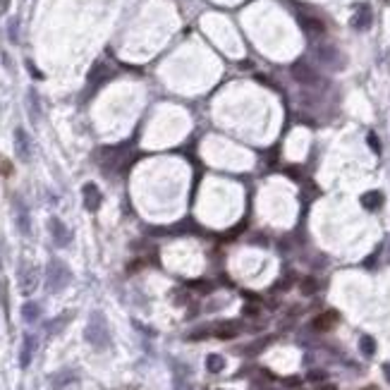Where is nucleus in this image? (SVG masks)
<instances>
[{
  "instance_id": "30",
  "label": "nucleus",
  "mask_w": 390,
  "mask_h": 390,
  "mask_svg": "<svg viewBox=\"0 0 390 390\" xmlns=\"http://www.w3.org/2000/svg\"><path fill=\"white\" fill-rule=\"evenodd\" d=\"M0 165H3V168H0V170H3V175L12 173V168H10V163H7V160H0Z\"/></svg>"
},
{
  "instance_id": "14",
  "label": "nucleus",
  "mask_w": 390,
  "mask_h": 390,
  "mask_svg": "<svg viewBox=\"0 0 390 390\" xmlns=\"http://www.w3.org/2000/svg\"><path fill=\"white\" fill-rule=\"evenodd\" d=\"M14 218H17V228H20L22 235H29L31 232V225H29V213L24 209V203L14 196Z\"/></svg>"
},
{
  "instance_id": "24",
  "label": "nucleus",
  "mask_w": 390,
  "mask_h": 390,
  "mask_svg": "<svg viewBox=\"0 0 390 390\" xmlns=\"http://www.w3.org/2000/svg\"><path fill=\"white\" fill-rule=\"evenodd\" d=\"M27 98H29V115H31V120L36 122V120H39V96H36V91L31 89Z\"/></svg>"
},
{
  "instance_id": "29",
  "label": "nucleus",
  "mask_w": 390,
  "mask_h": 390,
  "mask_svg": "<svg viewBox=\"0 0 390 390\" xmlns=\"http://www.w3.org/2000/svg\"><path fill=\"white\" fill-rule=\"evenodd\" d=\"M10 41H17V20H12L10 22Z\"/></svg>"
},
{
  "instance_id": "20",
  "label": "nucleus",
  "mask_w": 390,
  "mask_h": 390,
  "mask_svg": "<svg viewBox=\"0 0 390 390\" xmlns=\"http://www.w3.org/2000/svg\"><path fill=\"white\" fill-rule=\"evenodd\" d=\"M206 369H209L211 374H220V371L225 369V359L220 355H209V359H206Z\"/></svg>"
},
{
  "instance_id": "3",
  "label": "nucleus",
  "mask_w": 390,
  "mask_h": 390,
  "mask_svg": "<svg viewBox=\"0 0 390 390\" xmlns=\"http://www.w3.org/2000/svg\"><path fill=\"white\" fill-rule=\"evenodd\" d=\"M101 168H103L105 173H120V170H125L127 165V158H129V146L127 144H120V146H105L101 148Z\"/></svg>"
},
{
  "instance_id": "15",
  "label": "nucleus",
  "mask_w": 390,
  "mask_h": 390,
  "mask_svg": "<svg viewBox=\"0 0 390 390\" xmlns=\"http://www.w3.org/2000/svg\"><path fill=\"white\" fill-rule=\"evenodd\" d=\"M362 206L366 211H378L383 206V194L376 192V189H371V192H364L362 194Z\"/></svg>"
},
{
  "instance_id": "5",
  "label": "nucleus",
  "mask_w": 390,
  "mask_h": 390,
  "mask_svg": "<svg viewBox=\"0 0 390 390\" xmlns=\"http://www.w3.org/2000/svg\"><path fill=\"white\" fill-rule=\"evenodd\" d=\"M313 55H316V60H319L321 65H326L330 70H342V67H345V58H342V53L335 48V46H328V43L316 46V48H313Z\"/></svg>"
},
{
  "instance_id": "2",
  "label": "nucleus",
  "mask_w": 390,
  "mask_h": 390,
  "mask_svg": "<svg viewBox=\"0 0 390 390\" xmlns=\"http://www.w3.org/2000/svg\"><path fill=\"white\" fill-rule=\"evenodd\" d=\"M70 283H72V271L67 268V264L60 261V258H50L48 266H46V285H48V292H63Z\"/></svg>"
},
{
  "instance_id": "35",
  "label": "nucleus",
  "mask_w": 390,
  "mask_h": 390,
  "mask_svg": "<svg viewBox=\"0 0 390 390\" xmlns=\"http://www.w3.org/2000/svg\"><path fill=\"white\" fill-rule=\"evenodd\" d=\"M364 390H374V388H364Z\"/></svg>"
},
{
  "instance_id": "34",
  "label": "nucleus",
  "mask_w": 390,
  "mask_h": 390,
  "mask_svg": "<svg viewBox=\"0 0 390 390\" xmlns=\"http://www.w3.org/2000/svg\"><path fill=\"white\" fill-rule=\"evenodd\" d=\"M385 376H388V381H390V364H385Z\"/></svg>"
},
{
  "instance_id": "21",
  "label": "nucleus",
  "mask_w": 390,
  "mask_h": 390,
  "mask_svg": "<svg viewBox=\"0 0 390 390\" xmlns=\"http://www.w3.org/2000/svg\"><path fill=\"white\" fill-rule=\"evenodd\" d=\"M359 349H362L364 357H374L376 355V340L371 335H364L362 340H359Z\"/></svg>"
},
{
  "instance_id": "13",
  "label": "nucleus",
  "mask_w": 390,
  "mask_h": 390,
  "mask_svg": "<svg viewBox=\"0 0 390 390\" xmlns=\"http://www.w3.org/2000/svg\"><path fill=\"white\" fill-rule=\"evenodd\" d=\"M34 352H36V338L34 335H24V340H22V352H20V366L22 369H27L29 364H31Z\"/></svg>"
},
{
  "instance_id": "16",
  "label": "nucleus",
  "mask_w": 390,
  "mask_h": 390,
  "mask_svg": "<svg viewBox=\"0 0 390 390\" xmlns=\"http://www.w3.org/2000/svg\"><path fill=\"white\" fill-rule=\"evenodd\" d=\"M335 321H338V313L328 311V313H321V316H316V319L311 321V326H313V330H330Z\"/></svg>"
},
{
  "instance_id": "32",
  "label": "nucleus",
  "mask_w": 390,
  "mask_h": 390,
  "mask_svg": "<svg viewBox=\"0 0 390 390\" xmlns=\"http://www.w3.org/2000/svg\"><path fill=\"white\" fill-rule=\"evenodd\" d=\"M7 7H10V0H0V14L7 12Z\"/></svg>"
},
{
  "instance_id": "18",
  "label": "nucleus",
  "mask_w": 390,
  "mask_h": 390,
  "mask_svg": "<svg viewBox=\"0 0 390 390\" xmlns=\"http://www.w3.org/2000/svg\"><path fill=\"white\" fill-rule=\"evenodd\" d=\"M75 381V374L72 371H58L55 376H50V388L53 390H63L67 383Z\"/></svg>"
},
{
  "instance_id": "12",
  "label": "nucleus",
  "mask_w": 390,
  "mask_h": 390,
  "mask_svg": "<svg viewBox=\"0 0 390 390\" xmlns=\"http://www.w3.org/2000/svg\"><path fill=\"white\" fill-rule=\"evenodd\" d=\"M371 7L369 5H359L357 7V12L352 14V27L357 29V31H366V29L371 27Z\"/></svg>"
},
{
  "instance_id": "26",
  "label": "nucleus",
  "mask_w": 390,
  "mask_h": 390,
  "mask_svg": "<svg viewBox=\"0 0 390 390\" xmlns=\"http://www.w3.org/2000/svg\"><path fill=\"white\" fill-rule=\"evenodd\" d=\"M369 144H371V151H374V154H381V146H378V139L374 132L369 134Z\"/></svg>"
},
{
  "instance_id": "25",
  "label": "nucleus",
  "mask_w": 390,
  "mask_h": 390,
  "mask_svg": "<svg viewBox=\"0 0 390 390\" xmlns=\"http://www.w3.org/2000/svg\"><path fill=\"white\" fill-rule=\"evenodd\" d=\"M0 302H3V311H5V316H10V300H7V283L5 280L0 283Z\"/></svg>"
},
{
  "instance_id": "27",
  "label": "nucleus",
  "mask_w": 390,
  "mask_h": 390,
  "mask_svg": "<svg viewBox=\"0 0 390 390\" xmlns=\"http://www.w3.org/2000/svg\"><path fill=\"white\" fill-rule=\"evenodd\" d=\"M206 335H209V328H199V330H194L189 338H192V340H201V338H206Z\"/></svg>"
},
{
  "instance_id": "28",
  "label": "nucleus",
  "mask_w": 390,
  "mask_h": 390,
  "mask_svg": "<svg viewBox=\"0 0 390 390\" xmlns=\"http://www.w3.org/2000/svg\"><path fill=\"white\" fill-rule=\"evenodd\" d=\"M307 378L309 381H326V371H311Z\"/></svg>"
},
{
  "instance_id": "11",
  "label": "nucleus",
  "mask_w": 390,
  "mask_h": 390,
  "mask_svg": "<svg viewBox=\"0 0 390 390\" xmlns=\"http://www.w3.org/2000/svg\"><path fill=\"white\" fill-rule=\"evenodd\" d=\"M300 27L304 29L307 36H323L326 34V24L319 20V17H311V14H300Z\"/></svg>"
},
{
  "instance_id": "10",
  "label": "nucleus",
  "mask_w": 390,
  "mask_h": 390,
  "mask_svg": "<svg viewBox=\"0 0 390 390\" xmlns=\"http://www.w3.org/2000/svg\"><path fill=\"white\" fill-rule=\"evenodd\" d=\"M14 154H17L20 160H24V163L31 158V139H29V134L24 132L22 127L14 129Z\"/></svg>"
},
{
  "instance_id": "33",
  "label": "nucleus",
  "mask_w": 390,
  "mask_h": 390,
  "mask_svg": "<svg viewBox=\"0 0 390 390\" xmlns=\"http://www.w3.org/2000/svg\"><path fill=\"white\" fill-rule=\"evenodd\" d=\"M285 385H290V388H294V385H300V378H290Z\"/></svg>"
},
{
  "instance_id": "7",
  "label": "nucleus",
  "mask_w": 390,
  "mask_h": 390,
  "mask_svg": "<svg viewBox=\"0 0 390 390\" xmlns=\"http://www.w3.org/2000/svg\"><path fill=\"white\" fill-rule=\"evenodd\" d=\"M48 232H50V237H53L55 247H67V244L72 242L70 228H67V225H65L60 218H50V220H48Z\"/></svg>"
},
{
  "instance_id": "4",
  "label": "nucleus",
  "mask_w": 390,
  "mask_h": 390,
  "mask_svg": "<svg viewBox=\"0 0 390 390\" xmlns=\"http://www.w3.org/2000/svg\"><path fill=\"white\" fill-rule=\"evenodd\" d=\"M115 75V70H113L110 65L105 63V60H96L94 63V67L89 70V77H86V91L89 94H94V91L98 89V86H103L108 79Z\"/></svg>"
},
{
  "instance_id": "6",
  "label": "nucleus",
  "mask_w": 390,
  "mask_h": 390,
  "mask_svg": "<svg viewBox=\"0 0 390 390\" xmlns=\"http://www.w3.org/2000/svg\"><path fill=\"white\" fill-rule=\"evenodd\" d=\"M290 72H292V79H294V82H300L302 86H316V84L321 82V79H319V72L313 70L309 63H302V60H300V63H294Z\"/></svg>"
},
{
  "instance_id": "1",
  "label": "nucleus",
  "mask_w": 390,
  "mask_h": 390,
  "mask_svg": "<svg viewBox=\"0 0 390 390\" xmlns=\"http://www.w3.org/2000/svg\"><path fill=\"white\" fill-rule=\"evenodd\" d=\"M84 338L94 349H105L110 347V330H108V321L101 311L89 313V323L84 328Z\"/></svg>"
},
{
  "instance_id": "19",
  "label": "nucleus",
  "mask_w": 390,
  "mask_h": 390,
  "mask_svg": "<svg viewBox=\"0 0 390 390\" xmlns=\"http://www.w3.org/2000/svg\"><path fill=\"white\" fill-rule=\"evenodd\" d=\"M39 316H41V307H39L36 302H27V304L22 307V319L27 321V323H34V321H39Z\"/></svg>"
},
{
  "instance_id": "8",
  "label": "nucleus",
  "mask_w": 390,
  "mask_h": 390,
  "mask_svg": "<svg viewBox=\"0 0 390 390\" xmlns=\"http://www.w3.org/2000/svg\"><path fill=\"white\" fill-rule=\"evenodd\" d=\"M82 199H84V209L86 211H98V206L103 203V194H101V189H98V184H94V182H86L82 187Z\"/></svg>"
},
{
  "instance_id": "9",
  "label": "nucleus",
  "mask_w": 390,
  "mask_h": 390,
  "mask_svg": "<svg viewBox=\"0 0 390 390\" xmlns=\"http://www.w3.org/2000/svg\"><path fill=\"white\" fill-rule=\"evenodd\" d=\"M39 285V271L34 266H22L20 268V290L22 294H31Z\"/></svg>"
},
{
  "instance_id": "22",
  "label": "nucleus",
  "mask_w": 390,
  "mask_h": 390,
  "mask_svg": "<svg viewBox=\"0 0 390 390\" xmlns=\"http://www.w3.org/2000/svg\"><path fill=\"white\" fill-rule=\"evenodd\" d=\"M70 319H72V313H63V316H58L55 321H50L48 326H46V330H48L50 335H55L58 330H60V328H63V326H65V323H67V321H70Z\"/></svg>"
},
{
  "instance_id": "23",
  "label": "nucleus",
  "mask_w": 390,
  "mask_h": 390,
  "mask_svg": "<svg viewBox=\"0 0 390 390\" xmlns=\"http://www.w3.org/2000/svg\"><path fill=\"white\" fill-rule=\"evenodd\" d=\"M300 290H302V294H307L309 297V294H313L316 290H319V280L316 278H304L300 283Z\"/></svg>"
},
{
  "instance_id": "17",
  "label": "nucleus",
  "mask_w": 390,
  "mask_h": 390,
  "mask_svg": "<svg viewBox=\"0 0 390 390\" xmlns=\"http://www.w3.org/2000/svg\"><path fill=\"white\" fill-rule=\"evenodd\" d=\"M239 335V326L237 323H232V321H228V323H220V326L216 328V338L218 340H232V338H237Z\"/></svg>"
},
{
  "instance_id": "31",
  "label": "nucleus",
  "mask_w": 390,
  "mask_h": 390,
  "mask_svg": "<svg viewBox=\"0 0 390 390\" xmlns=\"http://www.w3.org/2000/svg\"><path fill=\"white\" fill-rule=\"evenodd\" d=\"M244 313H247V316H256V313H258V309H256V307H251V304H249V307L244 309Z\"/></svg>"
}]
</instances>
